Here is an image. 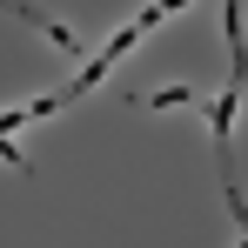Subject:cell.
<instances>
[{"label":"cell","instance_id":"cell-1","mask_svg":"<svg viewBox=\"0 0 248 248\" xmlns=\"http://www.w3.org/2000/svg\"><path fill=\"white\" fill-rule=\"evenodd\" d=\"M148 108H195V94L188 87H161V94H148Z\"/></svg>","mask_w":248,"mask_h":248}]
</instances>
